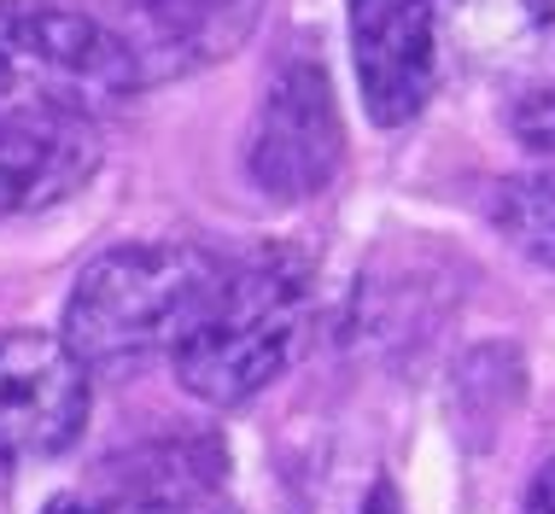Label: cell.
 Returning <instances> with one entry per match:
<instances>
[{
	"mask_svg": "<svg viewBox=\"0 0 555 514\" xmlns=\"http://www.w3.org/2000/svg\"><path fill=\"white\" fill-rule=\"evenodd\" d=\"M310 316H317V269L298 246L263 240L240 257H222L211 298L176 351V374L199 403L234 410L281 381V369L305 351Z\"/></svg>",
	"mask_w": 555,
	"mask_h": 514,
	"instance_id": "cell-1",
	"label": "cell"
},
{
	"mask_svg": "<svg viewBox=\"0 0 555 514\" xmlns=\"http://www.w3.org/2000/svg\"><path fill=\"white\" fill-rule=\"evenodd\" d=\"M217 275L222 257L188 240H129L82 264L59 334L88 369H146L153 357L182 351Z\"/></svg>",
	"mask_w": 555,
	"mask_h": 514,
	"instance_id": "cell-2",
	"label": "cell"
},
{
	"mask_svg": "<svg viewBox=\"0 0 555 514\" xmlns=\"http://www.w3.org/2000/svg\"><path fill=\"white\" fill-rule=\"evenodd\" d=\"M141 94L124 36L77 7L0 0V129L100 124V112Z\"/></svg>",
	"mask_w": 555,
	"mask_h": 514,
	"instance_id": "cell-3",
	"label": "cell"
},
{
	"mask_svg": "<svg viewBox=\"0 0 555 514\" xmlns=\"http://www.w3.org/2000/svg\"><path fill=\"white\" fill-rule=\"evenodd\" d=\"M345 164V117L322 59H293L258 105L246 141V176L269 205H298L322 193Z\"/></svg>",
	"mask_w": 555,
	"mask_h": 514,
	"instance_id": "cell-4",
	"label": "cell"
},
{
	"mask_svg": "<svg viewBox=\"0 0 555 514\" xmlns=\"http://www.w3.org/2000/svg\"><path fill=\"white\" fill-rule=\"evenodd\" d=\"M88 427V362L65 334L7 327L0 334V474L53 462Z\"/></svg>",
	"mask_w": 555,
	"mask_h": 514,
	"instance_id": "cell-5",
	"label": "cell"
},
{
	"mask_svg": "<svg viewBox=\"0 0 555 514\" xmlns=\"http://www.w3.org/2000/svg\"><path fill=\"white\" fill-rule=\"evenodd\" d=\"M345 24L369 124H415L439 88V0H351Z\"/></svg>",
	"mask_w": 555,
	"mask_h": 514,
	"instance_id": "cell-6",
	"label": "cell"
},
{
	"mask_svg": "<svg viewBox=\"0 0 555 514\" xmlns=\"http://www.w3.org/2000/svg\"><path fill=\"white\" fill-rule=\"evenodd\" d=\"M269 0H124L112 29L124 36L141 88L176 82L234 59L258 36Z\"/></svg>",
	"mask_w": 555,
	"mask_h": 514,
	"instance_id": "cell-7",
	"label": "cell"
},
{
	"mask_svg": "<svg viewBox=\"0 0 555 514\" xmlns=\"http://www.w3.org/2000/svg\"><path fill=\"white\" fill-rule=\"evenodd\" d=\"M112 514H229V450L217 433H164L100 467Z\"/></svg>",
	"mask_w": 555,
	"mask_h": 514,
	"instance_id": "cell-8",
	"label": "cell"
},
{
	"mask_svg": "<svg viewBox=\"0 0 555 514\" xmlns=\"http://www.w3.org/2000/svg\"><path fill=\"white\" fill-rule=\"evenodd\" d=\"M100 170V124H36L0 129V222L36 217Z\"/></svg>",
	"mask_w": 555,
	"mask_h": 514,
	"instance_id": "cell-9",
	"label": "cell"
},
{
	"mask_svg": "<svg viewBox=\"0 0 555 514\" xmlns=\"http://www.w3.org/2000/svg\"><path fill=\"white\" fill-rule=\"evenodd\" d=\"M491 229L538 269H555V158L544 170L508 176L491 193Z\"/></svg>",
	"mask_w": 555,
	"mask_h": 514,
	"instance_id": "cell-10",
	"label": "cell"
},
{
	"mask_svg": "<svg viewBox=\"0 0 555 514\" xmlns=\"http://www.w3.org/2000/svg\"><path fill=\"white\" fill-rule=\"evenodd\" d=\"M508 134H515L527 153L555 158V82L532 88L527 100H515V112H508Z\"/></svg>",
	"mask_w": 555,
	"mask_h": 514,
	"instance_id": "cell-11",
	"label": "cell"
},
{
	"mask_svg": "<svg viewBox=\"0 0 555 514\" xmlns=\"http://www.w3.org/2000/svg\"><path fill=\"white\" fill-rule=\"evenodd\" d=\"M527 514H555V457L532 474V486H527Z\"/></svg>",
	"mask_w": 555,
	"mask_h": 514,
	"instance_id": "cell-12",
	"label": "cell"
},
{
	"mask_svg": "<svg viewBox=\"0 0 555 514\" xmlns=\"http://www.w3.org/2000/svg\"><path fill=\"white\" fill-rule=\"evenodd\" d=\"M41 514H112L106 503H88V497H53Z\"/></svg>",
	"mask_w": 555,
	"mask_h": 514,
	"instance_id": "cell-13",
	"label": "cell"
},
{
	"mask_svg": "<svg viewBox=\"0 0 555 514\" xmlns=\"http://www.w3.org/2000/svg\"><path fill=\"white\" fill-rule=\"evenodd\" d=\"M520 7H527V18L544 29V36H555V0H520Z\"/></svg>",
	"mask_w": 555,
	"mask_h": 514,
	"instance_id": "cell-14",
	"label": "cell"
},
{
	"mask_svg": "<svg viewBox=\"0 0 555 514\" xmlns=\"http://www.w3.org/2000/svg\"><path fill=\"white\" fill-rule=\"evenodd\" d=\"M363 514H398L392 491H386V486H374V497H369V509H363Z\"/></svg>",
	"mask_w": 555,
	"mask_h": 514,
	"instance_id": "cell-15",
	"label": "cell"
}]
</instances>
